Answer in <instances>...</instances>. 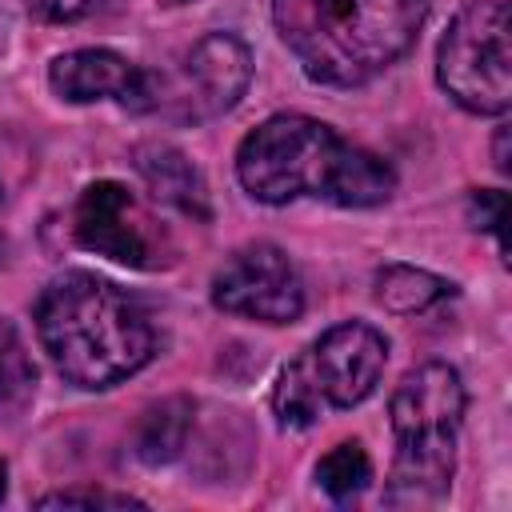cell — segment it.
<instances>
[{
    "label": "cell",
    "mask_w": 512,
    "mask_h": 512,
    "mask_svg": "<svg viewBox=\"0 0 512 512\" xmlns=\"http://www.w3.org/2000/svg\"><path fill=\"white\" fill-rule=\"evenodd\" d=\"M148 220L136 212V200L124 184L116 180H96L80 192L76 200V216H72V232H76V244L96 252V256H108L116 264H128V268H156V252H152V240H148Z\"/></svg>",
    "instance_id": "9"
},
{
    "label": "cell",
    "mask_w": 512,
    "mask_h": 512,
    "mask_svg": "<svg viewBox=\"0 0 512 512\" xmlns=\"http://www.w3.org/2000/svg\"><path fill=\"white\" fill-rule=\"evenodd\" d=\"M316 480H320V488H324L336 504L356 500V496L372 484V460H368V452H364L356 440H344V444H336L332 452L320 456Z\"/></svg>",
    "instance_id": "14"
},
{
    "label": "cell",
    "mask_w": 512,
    "mask_h": 512,
    "mask_svg": "<svg viewBox=\"0 0 512 512\" xmlns=\"http://www.w3.org/2000/svg\"><path fill=\"white\" fill-rule=\"evenodd\" d=\"M36 508H144V500L128 492H100V488H64L36 500Z\"/></svg>",
    "instance_id": "16"
},
{
    "label": "cell",
    "mask_w": 512,
    "mask_h": 512,
    "mask_svg": "<svg viewBox=\"0 0 512 512\" xmlns=\"http://www.w3.org/2000/svg\"><path fill=\"white\" fill-rule=\"evenodd\" d=\"M236 176L260 204L316 196L336 208H376L396 192L392 164L304 112H280L256 124L236 148Z\"/></svg>",
    "instance_id": "1"
},
{
    "label": "cell",
    "mask_w": 512,
    "mask_h": 512,
    "mask_svg": "<svg viewBox=\"0 0 512 512\" xmlns=\"http://www.w3.org/2000/svg\"><path fill=\"white\" fill-rule=\"evenodd\" d=\"M4 492H8V468H4V460H0V500H4Z\"/></svg>",
    "instance_id": "20"
},
{
    "label": "cell",
    "mask_w": 512,
    "mask_h": 512,
    "mask_svg": "<svg viewBox=\"0 0 512 512\" xmlns=\"http://www.w3.org/2000/svg\"><path fill=\"white\" fill-rule=\"evenodd\" d=\"M132 164L140 172V180L148 184V192L160 204H172L176 212L192 216V220H212V204H208V184L200 176V168L172 144L148 140L132 152Z\"/></svg>",
    "instance_id": "11"
},
{
    "label": "cell",
    "mask_w": 512,
    "mask_h": 512,
    "mask_svg": "<svg viewBox=\"0 0 512 512\" xmlns=\"http://www.w3.org/2000/svg\"><path fill=\"white\" fill-rule=\"evenodd\" d=\"M384 364H388V340L364 320H344L328 328L316 344H308L288 368L312 392L320 412H328V408H356L360 400H368L384 376Z\"/></svg>",
    "instance_id": "7"
},
{
    "label": "cell",
    "mask_w": 512,
    "mask_h": 512,
    "mask_svg": "<svg viewBox=\"0 0 512 512\" xmlns=\"http://www.w3.org/2000/svg\"><path fill=\"white\" fill-rule=\"evenodd\" d=\"M36 392V364L24 352L20 332L0 320V408L20 412Z\"/></svg>",
    "instance_id": "15"
},
{
    "label": "cell",
    "mask_w": 512,
    "mask_h": 512,
    "mask_svg": "<svg viewBox=\"0 0 512 512\" xmlns=\"http://www.w3.org/2000/svg\"><path fill=\"white\" fill-rule=\"evenodd\" d=\"M252 84V52L232 32L200 36L176 72L152 76L144 72L140 96L132 112H172L180 120H208L240 104Z\"/></svg>",
    "instance_id": "6"
},
{
    "label": "cell",
    "mask_w": 512,
    "mask_h": 512,
    "mask_svg": "<svg viewBox=\"0 0 512 512\" xmlns=\"http://www.w3.org/2000/svg\"><path fill=\"white\" fill-rule=\"evenodd\" d=\"M0 200H4V184H0Z\"/></svg>",
    "instance_id": "22"
},
{
    "label": "cell",
    "mask_w": 512,
    "mask_h": 512,
    "mask_svg": "<svg viewBox=\"0 0 512 512\" xmlns=\"http://www.w3.org/2000/svg\"><path fill=\"white\" fill-rule=\"evenodd\" d=\"M160 4H192V0H160Z\"/></svg>",
    "instance_id": "21"
},
{
    "label": "cell",
    "mask_w": 512,
    "mask_h": 512,
    "mask_svg": "<svg viewBox=\"0 0 512 512\" xmlns=\"http://www.w3.org/2000/svg\"><path fill=\"white\" fill-rule=\"evenodd\" d=\"M468 220H472L476 228L492 232V236L500 240V252L508 248V240H504V220H508V196H504L500 188H480V192H472V196H468Z\"/></svg>",
    "instance_id": "17"
},
{
    "label": "cell",
    "mask_w": 512,
    "mask_h": 512,
    "mask_svg": "<svg viewBox=\"0 0 512 512\" xmlns=\"http://www.w3.org/2000/svg\"><path fill=\"white\" fill-rule=\"evenodd\" d=\"M496 168L508 172V128L496 132Z\"/></svg>",
    "instance_id": "19"
},
{
    "label": "cell",
    "mask_w": 512,
    "mask_h": 512,
    "mask_svg": "<svg viewBox=\"0 0 512 512\" xmlns=\"http://www.w3.org/2000/svg\"><path fill=\"white\" fill-rule=\"evenodd\" d=\"M36 336L52 368L76 388H112L156 352L144 308L92 272H64L40 292Z\"/></svg>",
    "instance_id": "2"
},
{
    "label": "cell",
    "mask_w": 512,
    "mask_h": 512,
    "mask_svg": "<svg viewBox=\"0 0 512 512\" xmlns=\"http://www.w3.org/2000/svg\"><path fill=\"white\" fill-rule=\"evenodd\" d=\"M464 380L452 364L428 360L392 392L388 416L396 436V456L384 488L392 508H428L440 504L456 472V436L464 420Z\"/></svg>",
    "instance_id": "4"
},
{
    "label": "cell",
    "mask_w": 512,
    "mask_h": 512,
    "mask_svg": "<svg viewBox=\"0 0 512 512\" xmlns=\"http://www.w3.org/2000/svg\"><path fill=\"white\" fill-rule=\"evenodd\" d=\"M212 304L260 324H292L304 312V280L284 248L244 244L212 276Z\"/></svg>",
    "instance_id": "8"
},
{
    "label": "cell",
    "mask_w": 512,
    "mask_h": 512,
    "mask_svg": "<svg viewBox=\"0 0 512 512\" xmlns=\"http://www.w3.org/2000/svg\"><path fill=\"white\" fill-rule=\"evenodd\" d=\"M48 84L68 104L120 100L124 108H132L144 84V68H136L112 48H76L48 64Z\"/></svg>",
    "instance_id": "10"
},
{
    "label": "cell",
    "mask_w": 512,
    "mask_h": 512,
    "mask_svg": "<svg viewBox=\"0 0 512 512\" xmlns=\"http://www.w3.org/2000/svg\"><path fill=\"white\" fill-rule=\"evenodd\" d=\"M272 24L308 80L356 88L412 48L424 0H272Z\"/></svg>",
    "instance_id": "3"
},
{
    "label": "cell",
    "mask_w": 512,
    "mask_h": 512,
    "mask_svg": "<svg viewBox=\"0 0 512 512\" xmlns=\"http://www.w3.org/2000/svg\"><path fill=\"white\" fill-rule=\"evenodd\" d=\"M24 8L36 20H48V24H72V20L88 16L92 0H24Z\"/></svg>",
    "instance_id": "18"
},
{
    "label": "cell",
    "mask_w": 512,
    "mask_h": 512,
    "mask_svg": "<svg viewBox=\"0 0 512 512\" xmlns=\"http://www.w3.org/2000/svg\"><path fill=\"white\" fill-rule=\"evenodd\" d=\"M440 88L476 116H504L512 104V16L504 0H476L456 12L436 48Z\"/></svg>",
    "instance_id": "5"
},
{
    "label": "cell",
    "mask_w": 512,
    "mask_h": 512,
    "mask_svg": "<svg viewBox=\"0 0 512 512\" xmlns=\"http://www.w3.org/2000/svg\"><path fill=\"white\" fill-rule=\"evenodd\" d=\"M188 428H192V400L168 396L140 416L136 436H132V452L152 468L172 464L188 444Z\"/></svg>",
    "instance_id": "12"
},
{
    "label": "cell",
    "mask_w": 512,
    "mask_h": 512,
    "mask_svg": "<svg viewBox=\"0 0 512 512\" xmlns=\"http://www.w3.org/2000/svg\"><path fill=\"white\" fill-rule=\"evenodd\" d=\"M452 284L428 268H412V264H384L376 272V304L392 316H416L428 312L432 304L448 300Z\"/></svg>",
    "instance_id": "13"
}]
</instances>
